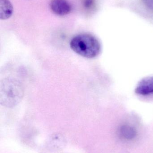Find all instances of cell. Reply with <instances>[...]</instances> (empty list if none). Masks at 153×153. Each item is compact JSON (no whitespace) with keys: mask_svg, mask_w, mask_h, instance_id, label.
<instances>
[{"mask_svg":"<svg viewBox=\"0 0 153 153\" xmlns=\"http://www.w3.org/2000/svg\"><path fill=\"white\" fill-rule=\"evenodd\" d=\"M13 7L9 0H0V19L6 20L11 17Z\"/></svg>","mask_w":153,"mask_h":153,"instance_id":"cell-5","label":"cell"},{"mask_svg":"<svg viewBox=\"0 0 153 153\" xmlns=\"http://www.w3.org/2000/svg\"><path fill=\"white\" fill-rule=\"evenodd\" d=\"M146 6L153 12V0H143Z\"/></svg>","mask_w":153,"mask_h":153,"instance_id":"cell-7","label":"cell"},{"mask_svg":"<svg viewBox=\"0 0 153 153\" xmlns=\"http://www.w3.org/2000/svg\"><path fill=\"white\" fill-rule=\"evenodd\" d=\"M24 91L21 84L13 79H6L1 83L0 101L3 106L12 107L22 99Z\"/></svg>","mask_w":153,"mask_h":153,"instance_id":"cell-2","label":"cell"},{"mask_svg":"<svg viewBox=\"0 0 153 153\" xmlns=\"http://www.w3.org/2000/svg\"><path fill=\"white\" fill-rule=\"evenodd\" d=\"M137 94L142 95L153 94V76H148L142 79L135 89Z\"/></svg>","mask_w":153,"mask_h":153,"instance_id":"cell-4","label":"cell"},{"mask_svg":"<svg viewBox=\"0 0 153 153\" xmlns=\"http://www.w3.org/2000/svg\"><path fill=\"white\" fill-rule=\"evenodd\" d=\"M50 7L54 13L59 16L67 15L72 10V6L67 0H51Z\"/></svg>","mask_w":153,"mask_h":153,"instance_id":"cell-3","label":"cell"},{"mask_svg":"<svg viewBox=\"0 0 153 153\" xmlns=\"http://www.w3.org/2000/svg\"><path fill=\"white\" fill-rule=\"evenodd\" d=\"M119 133L122 138L127 140L134 139L137 135L135 128L128 125L121 126L119 129Z\"/></svg>","mask_w":153,"mask_h":153,"instance_id":"cell-6","label":"cell"},{"mask_svg":"<svg viewBox=\"0 0 153 153\" xmlns=\"http://www.w3.org/2000/svg\"><path fill=\"white\" fill-rule=\"evenodd\" d=\"M70 46L76 53L88 58L96 57L101 50L99 40L90 34H82L75 36L71 40Z\"/></svg>","mask_w":153,"mask_h":153,"instance_id":"cell-1","label":"cell"},{"mask_svg":"<svg viewBox=\"0 0 153 153\" xmlns=\"http://www.w3.org/2000/svg\"><path fill=\"white\" fill-rule=\"evenodd\" d=\"M94 4L93 0H84V7L87 9H90Z\"/></svg>","mask_w":153,"mask_h":153,"instance_id":"cell-8","label":"cell"}]
</instances>
